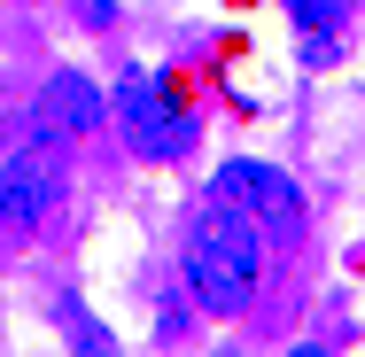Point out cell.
Returning a JSON list of instances; mask_svg holds the SVG:
<instances>
[{
    "instance_id": "3957f363",
    "label": "cell",
    "mask_w": 365,
    "mask_h": 357,
    "mask_svg": "<svg viewBox=\"0 0 365 357\" xmlns=\"http://www.w3.org/2000/svg\"><path fill=\"white\" fill-rule=\"evenodd\" d=\"M117 117H125V148L148 155V163H171V155H187V140H195V125L163 101V86H155L148 71L117 78Z\"/></svg>"
},
{
    "instance_id": "52a82bcc",
    "label": "cell",
    "mask_w": 365,
    "mask_h": 357,
    "mask_svg": "<svg viewBox=\"0 0 365 357\" xmlns=\"http://www.w3.org/2000/svg\"><path fill=\"white\" fill-rule=\"evenodd\" d=\"M334 55H342V47H334V31H303V63H311V71H327Z\"/></svg>"
},
{
    "instance_id": "6da1fadb",
    "label": "cell",
    "mask_w": 365,
    "mask_h": 357,
    "mask_svg": "<svg viewBox=\"0 0 365 357\" xmlns=\"http://www.w3.org/2000/svg\"><path fill=\"white\" fill-rule=\"evenodd\" d=\"M257 272H264L257 217L233 210L225 195H210L202 210L187 217V287L202 295V311H249Z\"/></svg>"
},
{
    "instance_id": "277c9868",
    "label": "cell",
    "mask_w": 365,
    "mask_h": 357,
    "mask_svg": "<svg viewBox=\"0 0 365 357\" xmlns=\"http://www.w3.org/2000/svg\"><path fill=\"white\" fill-rule=\"evenodd\" d=\"M218 187L233 210H249L257 225H272V233H295L303 225V187H295L280 163H249V155H233V163H218Z\"/></svg>"
},
{
    "instance_id": "5b68a950",
    "label": "cell",
    "mask_w": 365,
    "mask_h": 357,
    "mask_svg": "<svg viewBox=\"0 0 365 357\" xmlns=\"http://www.w3.org/2000/svg\"><path fill=\"white\" fill-rule=\"evenodd\" d=\"M39 125H47V133H93V125H101L93 78L86 71H55L47 86H39Z\"/></svg>"
},
{
    "instance_id": "7a4b0ae2",
    "label": "cell",
    "mask_w": 365,
    "mask_h": 357,
    "mask_svg": "<svg viewBox=\"0 0 365 357\" xmlns=\"http://www.w3.org/2000/svg\"><path fill=\"white\" fill-rule=\"evenodd\" d=\"M63 179H71V171H63V148L47 140V133H39V140H24L8 163H0V225L31 233L39 217L63 202Z\"/></svg>"
},
{
    "instance_id": "8992f818",
    "label": "cell",
    "mask_w": 365,
    "mask_h": 357,
    "mask_svg": "<svg viewBox=\"0 0 365 357\" xmlns=\"http://www.w3.org/2000/svg\"><path fill=\"white\" fill-rule=\"evenodd\" d=\"M288 16H295V31H334L342 24V0H288Z\"/></svg>"
}]
</instances>
